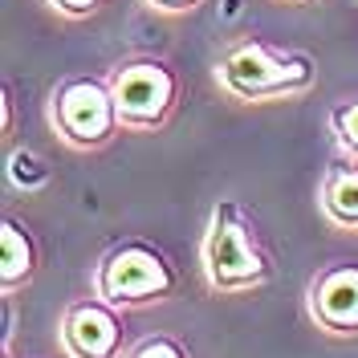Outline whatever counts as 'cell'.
<instances>
[{
  "label": "cell",
  "instance_id": "obj_1",
  "mask_svg": "<svg viewBox=\"0 0 358 358\" xmlns=\"http://www.w3.org/2000/svg\"><path fill=\"white\" fill-rule=\"evenodd\" d=\"M200 265L203 277L216 293H248L268 281V257L252 224L232 200L212 208V220L200 241Z\"/></svg>",
  "mask_w": 358,
  "mask_h": 358
},
{
  "label": "cell",
  "instance_id": "obj_2",
  "mask_svg": "<svg viewBox=\"0 0 358 358\" xmlns=\"http://www.w3.org/2000/svg\"><path fill=\"white\" fill-rule=\"evenodd\" d=\"M220 82L241 102H268V98H289L310 90L313 62L301 53H277L265 41H236L216 66Z\"/></svg>",
  "mask_w": 358,
  "mask_h": 358
},
{
  "label": "cell",
  "instance_id": "obj_3",
  "mask_svg": "<svg viewBox=\"0 0 358 358\" xmlns=\"http://www.w3.org/2000/svg\"><path fill=\"white\" fill-rule=\"evenodd\" d=\"M171 289H176V268L147 241L114 245L94 268V293L106 297L110 306H118L122 313L167 301Z\"/></svg>",
  "mask_w": 358,
  "mask_h": 358
},
{
  "label": "cell",
  "instance_id": "obj_4",
  "mask_svg": "<svg viewBox=\"0 0 358 358\" xmlns=\"http://www.w3.org/2000/svg\"><path fill=\"white\" fill-rule=\"evenodd\" d=\"M49 122H53L57 138L73 151H98L122 131L110 82H98V78L62 82L49 98Z\"/></svg>",
  "mask_w": 358,
  "mask_h": 358
},
{
  "label": "cell",
  "instance_id": "obj_5",
  "mask_svg": "<svg viewBox=\"0 0 358 358\" xmlns=\"http://www.w3.org/2000/svg\"><path fill=\"white\" fill-rule=\"evenodd\" d=\"M106 82L118 102L122 131H159L179 102V78L167 62H155V57L122 62Z\"/></svg>",
  "mask_w": 358,
  "mask_h": 358
},
{
  "label": "cell",
  "instance_id": "obj_6",
  "mask_svg": "<svg viewBox=\"0 0 358 358\" xmlns=\"http://www.w3.org/2000/svg\"><path fill=\"white\" fill-rule=\"evenodd\" d=\"M122 310L110 306L106 297H82V301H69L62 313V350L69 358H118L122 355Z\"/></svg>",
  "mask_w": 358,
  "mask_h": 358
},
{
  "label": "cell",
  "instance_id": "obj_7",
  "mask_svg": "<svg viewBox=\"0 0 358 358\" xmlns=\"http://www.w3.org/2000/svg\"><path fill=\"white\" fill-rule=\"evenodd\" d=\"M306 313L322 334L358 338V265L338 261L313 273L306 289Z\"/></svg>",
  "mask_w": 358,
  "mask_h": 358
},
{
  "label": "cell",
  "instance_id": "obj_8",
  "mask_svg": "<svg viewBox=\"0 0 358 358\" xmlns=\"http://www.w3.org/2000/svg\"><path fill=\"white\" fill-rule=\"evenodd\" d=\"M37 273V241L21 220L4 216L0 220V289L17 293Z\"/></svg>",
  "mask_w": 358,
  "mask_h": 358
},
{
  "label": "cell",
  "instance_id": "obj_9",
  "mask_svg": "<svg viewBox=\"0 0 358 358\" xmlns=\"http://www.w3.org/2000/svg\"><path fill=\"white\" fill-rule=\"evenodd\" d=\"M317 208L330 224L358 232V159L326 167L322 187H317Z\"/></svg>",
  "mask_w": 358,
  "mask_h": 358
},
{
  "label": "cell",
  "instance_id": "obj_10",
  "mask_svg": "<svg viewBox=\"0 0 358 358\" xmlns=\"http://www.w3.org/2000/svg\"><path fill=\"white\" fill-rule=\"evenodd\" d=\"M8 183L13 187H24V192H37L49 183V167L33 151H13L8 155Z\"/></svg>",
  "mask_w": 358,
  "mask_h": 358
},
{
  "label": "cell",
  "instance_id": "obj_11",
  "mask_svg": "<svg viewBox=\"0 0 358 358\" xmlns=\"http://www.w3.org/2000/svg\"><path fill=\"white\" fill-rule=\"evenodd\" d=\"M330 127H334V138H338V147L346 151V159H358V98L334 106Z\"/></svg>",
  "mask_w": 358,
  "mask_h": 358
},
{
  "label": "cell",
  "instance_id": "obj_12",
  "mask_svg": "<svg viewBox=\"0 0 358 358\" xmlns=\"http://www.w3.org/2000/svg\"><path fill=\"white\" fill-rule=\"evenodd\" d=\"M127 358H187V346L167 334H155V338L134 342L131 350H127Z\"/></svg>",
  "mask_w": 358,
  "mask_h": 358
},
{
  "label": "cell",
  "instance_id": "obj_13",
  "mask_svg": "<svg viewBox=\"0 0 358 358\" xmlns=\"http://www.w3.org/2000/svg\"><path fill=\"white\" fill-rule=\"evenodd\" d=\"M62 17H90V13H98V4L102 0H49Z\"/></svg>",
  "mask_w": 358,
  "mask_h": 358
},
{
  "label": "cell",
  "instance_id": "obj_14",
  "mask_svg": "<svg viewBox=\"0 0 358 358\" xmlns=\"http://www.w3.org/2000/svg\"><path fill=\"white\" fill-rule=\"evenodd\" d=\"M151 8H159V13H192L200 0H147Z\"/></svg>",
  "mask_w": 358,
  "mask_h": 358
},
{
  "label": "cell",
  "instance_id": "obj_15",
  "mask_svg": "<svg viewBox=\"0 0 358 358\" xmlns=\"http://www.w3.org/2000/svg\"><path fill=\"white\" fill-rule=\"evenodd\" d=\"M13 138V94L4 90V143Z\"/></svg>",
  "mask_w": 358,
  "mask_h": 358
}]
</instances>
